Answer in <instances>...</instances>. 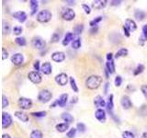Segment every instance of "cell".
<instances>
[{
  "mask_svg": "<svg viewBox=\"0 0 147 138\" xmlns=\"http://www.w3.org/2000/svg\"><path fill=\"white\" fill-rule=\"evenodd\" d=\"M124 27L127 29V30L130 32V31H134L137 29V26H136V23L133 21L132 19H126V21H125V25H124Z\"/></svg>",
  "mask_w": 147,
  "mask_h": 138,
  "instance_id": "8fae6325",
  "label": "cell"
},
{
  "mask_svg": "<svg viewBox=\"0 0 147 138\" xmlns=\"http://www.w3.org/2000/svg\"><path fill=\"white\" fill-rule=\"evenodd\" d=\"M123 31H124V33H125V35L127 36V37H129L130 36V31L127 30V29H126L124 26H123Z\"/></svg>",
  "mask_w": 147,
  "mask_h": 138,
  "instance_id": "f907efd6",
  "label": "cell"
},
{
  "mask_svg": "<svg viewBox=\"0 0 147 138\" xmlns=\"http://www.w3.org/2000/svg\"><path fill=\"white\" fill-rule=\"evenodd\" d=\"M97 31V27H96V28H93L92 30L90 31V32H91V33H94V32H96Z\"/></svg>",
  "mask_w": 147,
  "mask_h": 138,
  "instance_id": "f5cc1de1",
  "label": "cell"
},
{
  "mask_svg": "<svg viewBox=\"0 0 147 138\" xmlns=\"http://www.w3.org/2000/svg\"><path fill=\"white\" fill-rule=\"evenodd\" d=\"M40 69H42V73L44 75H50L52 73V65H51V64L49 62L44 63Z\"/></svg>",
  "mask_w": 147,
  "mask_h": 138,
  "instance_id": "e0dca14e",
  "label": "cell"
},
{
  "mask_svg": "<svg viewBox=\"0 0 147 138\" xmlns=\"http://www.w3.org/2000/svg\"><path fill=\"white\" fill-rule=\"evenodd\" d=\"M67 99H68V95L67 94H63V95H61L60 96V98L59 99L57 100L58 101V105L60 107H64L65 104H66L67 102Z\"/></svg>",
  "mask_w": 147,
  "mask_h": 138,
  "instance_id": "44dd1931",
  "label": "cell"
},
{
  "mask_svg": "<svg viewBox=\"0 0 147 138\" xmlns=\"http://www.w3.org/2000/svg\"><path fill=\"white\" fill-rule=\"evenodd\" d=\"M52 93L48 89H43L39 93L38 96V99L40 100V102L42 103H46L48 101H50L52 99Z\"/></svg>",
  "mask_w": 147,
  "mask_h": 138,
  "instance_id": "3957f363",
  "label": "cell"
},
{
  "mask_svg": "<svg viewBox=\"0 0 147 138\" xmlns=\"http://www.w3.org/2000/svg\"><path fill=\"white\" fill-rule=\"evenodd\" d=\"M83 29H84L83 25H77V26H75V29H74V31H75L76 34H80V33L83 31Z\"/></svg>",
  "mask_w": 147,
  "mask_h": 138,
  "instance_id": "d590c367",
  "label": "cell"
},
{
  "mask_svg": "<svg viewBox=\"0 0 147 138\" xmlns=\"http://www.w3.org/2000/svg\"><path fill=\"white\" fill-rule=\"evenodd\" d=\"M2 53H3L2 59H3V60L7 59V56H9V53H7V52L6 51V49H5V48H3V49H2Z\"/></svg>",
  "mask_w": 147,
  "mask_h": 138,
  "instance_id": "bcb514c9",
  "label": "cell"
},
{
  "mask_svg": "<svg viewBox=\"0 0 147 138\" xmlns=\"http://www.w3.org/2000/svg\"><path fill=\"white\" fill-rule=\"evenodd\" d=\"M2 138H11L9 135H2Z\"/></svg>",
  "mask_w": 147,
  "mask_h": 138,
  "instance_id": "11a10c76",
  "label": "cell"
},
{
  "mask_svg": "<svg viewBox=\"0 0 147 138\" xmlns=\"http://www.w3.org/2000/svg\"><path fill=\"white\" fill-rule=\"evenodd\" d=\"M121 82H122L121 77H120V76L116 77V78H115V86L116 87H120L121 85Z\"/></svg>",
  "mask_w": 147,
  "mask_h": 138,
  "instance_id": "7bdbcfd3",
  "label": "cell"
},
{
  "mask_svg": "<svg viewBox=\"0 0 147 138\" xmlns=\"http://www.w3.org/2000/svg\"><path fill=\"white\" fill-rule=\"evenodd\" d=\"M142 138H147V132H144V133H142Z\"/></svg>",
  "mask_w": 147,
  "mask_h": 138,
  "instance_id": "db71d44e",
  "label": "cell"
},
{
  "mask_svg": "<svg viewBox=\"0 0 147 138\" xmlns=\"http://www.w3.org/2000/svg\"><path fill=\"white\" fill-rule=\"evenodd\" d=\"M30 138H42V133L40 130H34L30 133Z\"/></svg>",
  "mask_w": 147,
  "mask_h": 138,
  "instance_id": "83f0119b",
  "label": "cell"
},
{
  "mask_svg": "<svg viewBox=\"0 0 147 138\" xmlns=\"http://www.w3.org/2000/svg\"><path fill=\"white\" fill-rule=\"evenodd\" d=\"M122 137L123 138H134V135L132 132L125 131V132L122 133Z\"/></svg>",
  "mask_w": 147,
  "mask_h": 138,
  "instance_id": "e575fe53",
  "label": "cell"
},
{
  "mask_svg": "<svg viewBox=\"0 0 147 138\" xmlns=\"http://www.w3.org/2000/svg\"><path fill=\"white\" fill-rule=\"evenodd\" d=\"M106 67H107V70L109 74H113L115 72V65H114L113 61H108V63L106 64Z\"/></svg>",
  "mask_w": 147,
  "mask_h": 138,
  "instance_id": "603a6c76",
  "label": "cell"
},
{
  "mask_svg": "<svg viewBox=\"0 0 147 138\" xmlns=\"http://www.w3.org/2000/svg\"><path fill=\"white\" fill-rule=\"evenodd\" d=\"M107 6V1L106 0H97V1H94L92 4V7L96 9H101V8H104Z\"/></svg>",
  "mask_w": 147,
  "mask_h": 138,
  "instance_id": "5bb4252c",
  "label": "cell"
},
{
  "mask_svg": "<svg viewBox=\"0 0 147 138\" xmlns=\"http://www.w3.org/2000/svg\"><path fill=\"white\" fill-rule=\"evenodd\" d=\"M2 108H7V106H9V99H7V98L6 97L5 95H3L2 97Z\"/></svg>",
  "mask_w": 147,
  "mask_h": 138,
  "instance_id": "74e56055",
  "label": "cell"
},
{
  "mask_svg": "<svg viewBox=\"0 0 147 138\" xmlns=\"http://www.w3.org/2000/svg\"><path fill=\"white\" fill-rule=\"evenodd\" d=\"M62 119L64 121V122H66V123H71L74 121L73 116L69 113H66V112H64V113L62 114Z\"/></svg>",
  "mask_w": 147,
  "mask_h": 138,
  "instance_id": "d4e9b609",
  "label": "cell"
},
{
  "mask_svg": "<svg viewBox=\"0 0 147 138\" xmlns=\"http://www.w3.org/2000/svg\"><path fill=\"white\" fill-rule=\"evenodd\" d=\"M113 95L111 94L110 96H109V99H108V102H107V110H108V111L109 112L110 114L111 115H113V113H112V111H113Z\"/></svg>",
  "mask_w": 147,
  "mask_h": 138,
  "instance_id": "ac0fdd59",
  "label": "cell"
},
{
  "mask_svg": "<svg viewBox=\"0 0 147 138\" xmlns=\"http://www.w3.org/2000/svg\"><path fill=\"white\" fill-rule=\"evenodd\" d=\"M66 3H68L69 5H74V4H75V1H66Z\"/></svg>",
  "mask_w": 147,
  "mask_h": 138,
  "instance_id": "9f6ffc18",
  "label": "cell"
},
{
  "mask_svg": "<svg viewBox=\"0 0 147 138\" xmlns=\"http://www.w3.org/2000/svg\"><path fill=\"white\" fill-rule=\"evenodd\" d=\"M142 33H144V39L147 40V24L144 25V27H142Z\"/></svg>",
  "mask_w": 147,
  "mask_h": 138,
  "instance_id": "7dc6e473",
  "label": "cell"
},
{
  "mask_svg": "<svg viewBox=\"0 0 147 138\" xmlns=\"http://www.w3.org/2000/svg\"><path fill=\"white\" fill-rule=\"evenodd\" d=\"M55 81L58 83L60 86H65V85H66L67 81H68L67 75L64 74V73L57 75V76L55 77Z\"/></svg>",
  "mask_w": 147,
  "mask_h": 138,
  "instance_id": "9c48e42d",
  "label": "cell"
},
{
  "mask_svg": "<svg viewBox=\"0 0 147 138\" xmlns=\"http://www.w3.org/2000/svg\"><path fill=\"white\" fill-rule=\"evenodd\" d=\"M144 70V65H138V66L136 67V69L134 70L133 74L135 75V76H137V75L141 74Z\"/></svg>",
  "mask_w": 147,
  "mask_h": 138,
  "instance_id": "1f68e13d",
  "label": "cell"
},
{
  "mask_svg": "<svg viewBox=\"0 0 147 138\" xmlns=\"http://www.w3.org/2000/svg\"><path fill=\"white\" fill-rule=\"evenodd\" d=\"M68 127H69V125L66 123H59V124L56 125V130L58 132H60V133H64V132H65L67 130Z\"/></svg>",
  "mask_w": 147,
  "mask_h": 138,
  "instance_id": "cb8c5ba5",
  "label": "cell"
},
{
  "mask_svg": "<svg viewBox=\"0 0 147 138\" xmlns=\"http://www.w3.org/2000/svg\"><path fill=\"white\" fill-rule=\"evenodd\" d=\"M34 68H35V70H40V61H36L35 63H34Z\"/></svg>",
  "mask_w": 147,
  "mask_h": 138,
  "instance_id": "c3c4849f",
  "label": "cell"
},
{
  "mask_svg": "<svg viewBox=\"0 0 147 138\" xmlns=\"http://www.w3.org/2000/svg\"><path fill=\"white\" fill-rule=\"evenodd\" d=\"M62 17L64 20H67V21H71L75 17V13L72 8H65V9L63 11Z\"/></svg>",
  "mask_w": 147,
  "mask_h": 138,
  "instance_id": "8992f818",
  "label": "cell"
},
{
  "mask_svg": "<svg viewBox=\"0 0 147 138\" xmlns=\"http://www.w3.org/2000/svg\"><path fill=\"white\" fill-rule=\"evenodd\" d=\"M77 129H78V131L79 132H82L84 133L85 131V125L82 123H77Z\"/></svg>",
  "mask_w": 147,
  "mask_h": 138,
  "instance_id": "b9f144b4",
  "label": "cell"
},
{
  "mask_svg": "<svg viewBox=\"0 0 147 138\" xmlns=\"http://www.w3.org/2000/svg\"><path fill=\"white\" fill-rule=\"evenodd\" d=\"M73 39H74V33H72V32H67L66 35H65V37H64V41H63V44L64 46L65 45H68L69 43H70L71 41H73Z\"/></svg>",
  "mask_w": 147,
  "mask_h": 138,
  "instance_id": "7402d4cb",
  "label": "cell"
},
{
  "mask_svg": "<svg viewBox=\"0 0 147 138\" xmlns=\"http://www.w3.org/2000/svg\"><path fill=\"white\" fill-rule=\"evenodd\" d=\"M108 86H109V83L106 84V87H105V93H107V90H108Z\"/></svg>",
  "mask_w": 147,
  "mask_h": 138,
  "instance_id": "6f0895ef",
  "label": "cell"
},
{
  "mask_svg": "<svg viewBox=\"0 0 147 138\" xmlns=\"http://www.w3.org/2000/svg\"><path fill=\"white\" fill-rule=\"evenodd\" d=\"M127 54H128V50L126 48H121L116 53L115 57L116 58H120V57H122V56H126Z\"/></svg>",
  "mask_w": 147,
  "mask_h": 138,
  "instance_id": "484cf974",
  "label": "cell"
},
{
  "mask_svg": "<svg viewBox=\"0 0 147 138\" xmlns=\"http://www.w3.org/2000/svg\"><path fill=\"white\" fill-rule=\"evenodd\" d=\"M52 59L54 62L61 63L65 59V54L63 52H55L52 54Z\"/></svg>",
  "mask_w": 147,
  "mask_h": 138,
  "instance_id": "30bf717a",
  "label": "cell"
},
{
  "mask_svg": "<svg viewBox=\"0 0 147 138\" xmlns=\"http://www.w3.org/2000/svg\"><path fill=\"white\" fill-rule=\"evenodd\" d=\"M135 18L138 19V20H142L144 18H145V13L144 11H139V10H137L136 12H135Z\"/></svg>",
  "mask_w": 147,
  "mask_h": 138,
  "instance_id": "f546056e",
  "label": "cell"
},
{
  "mask_svg": "<svg viewBox=\"0 0 147 138\" xmlns=\"http://www.w3.org/2000/svg\"><path fill=\"white\" fill-rule=\"evenodd\" d=\"M141 90H142V94H144V96L145 97V99H147V85L142 86Z\"/></svg>",
  "mask_w": 147,
  "mask_h": 138,
  "instance_id": "ee69618b",
  "label": "cell"
},
{
  "mask_svg": "<svg viewBox=\"0 0 147 138\" xmlns=\"http://www.w3.org/2000/svg\"><path fill=\"white\" fill-rule=\"evenodd\" d=\"M31 114L35 117H45L46 112L45 111H38V112H32Z\"/></svg>",
  "mask_w": 147,
  "mask_h": 138,
  "instance_id": "60d3db41",
  "label": "cell"
},
{
  "mask_svg": "<svg viewBox=\"0 0 147 138\" xmlns=\"http://www.w3.org/2000/svg\"><path fill=\"white\" fill-rule=\"evenodd\" d=\"M80 46H81V41H80L79 38H77V39H75V40L73 41V43H72V47H73L74 49H79Z\"/></svg>",
  "mask_w": 147,
  "mask_h": 138,
  "instance_id": "4dcf8cb0",
  "label": "cell"
},
{
  "mask_svg": "<svg viewBox=\"0 0 147 138\" xmlns=\"http://www.w3.org/2000/svg\"><path fill=\"white\" fill-rule=\"evenodd\" d=\"M60 37L61 35L59 34V33H54V35L52 36V43H56V41H58L60 40Z\"/></svg>",
  "mask_w": 147,
  "mask_h": 138,
  "instance_id": "ab89813d",
  "label": "cell"
},
{
  "mask_svg": "<svg viewBox=\"0 0 147 138\" xmlns=\"http://www.w3.org/2000/svg\"><path fill=\"white\" fill-rule=\"evenodd\" d=\"M94 103H95V105L97 106V107H105L107 106V104L105 103L104 99H102L101 96H97L94 99Z\"/></svg>",
  "mask_w": 147,
  "mask_h": 138,
  "instance_id": "d6986e66",
  "label": "cell"
},
{
  "mask_svg": "<svg viewBox=\"0 0 147 138\" xmlns=\"http://www.w3.org/2000/svg\"><path fill=\"white\" fill-rule=\"evenodd\" d=\"M121 102L122 107H123L125 110H128V109L132 107V101H130V99L128 96H123V97L121 98Z\"/></svg>",
  "mask_w": 147,
  "mask_h": 138,
  "instance_id": "4fadbf2b",
  "label": "cell"
},
{
  "mask_svg": "<svg viewBox=\"0 0 147 138\" xmlns=\"http://www.w3.org/2000/svg\"><path fill=\"white\" fill-rule=\"evenodd\" d=\"M30 7H31V15H34L37 10H38V2L37 1H34V0H31L30 2Z\"/></svg>",
  "mask_w": 147,
  "mask_h": 138,
  "instance_id": "4316f807",
  "label": "cell"
},
{
  "mask_svg": "<svg viewBox=\"0 0 147 138\" xmlns=\"http://www.w3.org/2000/svg\"><path fill=\"white\" fill-rule=\"evenodd\" d=\"M13 32L15 35H19L20 33L22 32V28L19 27V26H15L13 29Z\"/></svg>",
  "mask_w": 147,
  "mask_h": 138,
  "instance_id": "f35d334b",
  "label": "cell"
},
{
  "mask_svg": "<svg viewBox=\"0 0 147 138\" xmlns=\"http://www.w3.org/2000/svg\"><path fill=\"white\" fill-rule=\"evenodd\" d=\"M15 43H17L18 45H19V46H25L27 44L26 39L24 38V37H19V38H17L15 40Z\"/></svg>",
  "mask_w": 147,
  "mask_h": 138,
  "instance_id": "f1b7e54d",
  "label": "cell"
},
{
  "mask_svg": "<svg viewBox=\"0 0 147 138\" xmlns=\"http://www.w3.org/2000/svg\"><path fill=\"white\" fill-rule=\"evenodd\" d=\"M70 84H71V87L72 89L75 91V92H78V87H77L76 84H75V81L74 77H70Z\"/></svg>",
  "mask_w": 147,
  "mask_h": 138,
  "instance_id": "d6a6232c",
  "label": "cell"
},
{
  "mask_svg": "<svg viewBox=\"0 0 147 138\" xmlns=\"http://www.w3.org/2000/svg\"><path fill=\"white\" fill-rule=\"evenodd\" d=\"M75 133H76V129L75 128H71L70 131L67 133L66 136L68 138H74V137H75Z\"/></svg>",
  "mask_w": 147,
  "mask_h": 138,
  "instance_id": "836d02e7",
  "label": "cell"
},
{
  "mask_svg": "<svg viewBox=\"0 0 147 138\" xmlns=\"http://www.w3.org/2000/svg\"><path fill=\"white\" fill-rule=\"evenodd\" d=\"M23 55L21 53H15L13 56L11 57V61L14 65H19L23 63Z\"/></svg>",
  "mask_w": 147,
  "mask_h": 138,
  "instance_id": "7c38bea8",
  "label": "cell"
},
{
  "mask_svg": "<svg viewBox=\"0 0 147 138\" xmlns=\"http://www.w3.org/2000/svg\"><path fill=\"white\" fill-rule=\"evenodd\" d=\"M82 7L84 8V9H85V13H87V14H90V7H89L87 5H85V4H83V5H82Z\"/></svg>",
  "mask_w": 147,
  "mask_h": 138,
  "instance_id": "f6af8a7d",
  "label": "cell"
},
{
  "mask_svg": "<svg viewBox=\"0 0 147 138\" xmlns=\"http://www.w3.org/2000/svg\"><path fill=\"white\" fill-rule=\"evenodd\" d=\"M19 106L21 108L22 110H28L32 106V101L31 99H27V98H20L19 99Z\"/></svg>",
  "mask_w": 147,
  "mask_h": 138,
  "instance_id": "277c9868",
  "label": "cell"
},
{
  "mask_svg": "<svg viewBox=\"0 0 147 138\" xmlns=\"http://www.w3.org/2000/svg\"><path fill=\"white\" fill-rule=\"evenodd\" d=\"M112 58H113L112 53H108L107 54V59H108V61H112Z\"/></svg>",
  "mask_w": 147,
  "mask_h": 138,
  "instance_id": "681fc988",
  "label": "cell"
},
{
  "mask_svg": "<svg viewBox=\"0 0 147 138\" xmlns=\"http://www.w3.org/2000/svg\"><path fill=\"white\" fill-rule=\"evenodd\" d=\"M101 20H102V17H100V16H99V17H97V18H96L95 19H93L92 21L90 22V26L95 27L97 23H99V21H101Z\"/></svg>",
  "mask_w": 147,
  "mask_h": 138,
  "instance_id": "8d00e7d4",
  "label": "cell"
},
{
  "mask_svg": "<svg viewBox=\"0 0 147 138\" xmlns=\"http://www.w3.org/2000/svg\"><path fill=\"white\" fill-rule=\"evenodd\" d=\"M13 17L15 19H17L19 22H24L27 19V15L25 12H23V11H18V12H16V13L13 14Z\"/></svg>",
  "mask_w": 147,
  "mask_h": 138,
  "instance_id": "9a60e30c",
  "label": "cell"
},
{
  "mask_svg": "<svg viewBox=\"0 0 147 138\" xmlns=\"http://www.w3.org/2000/svg\"><path fill=\"white\" fill-rule=\"evenodd\" d=\"M12 123V118L10 114L7 113V112H3L2 114V128H7L9 127Z\"/></svg>",
  "mask_w": 147,
  "mask_h": 138,
  "instance_id": "52a82bcc",
  "label": "cell"
},
{
  "mask_svg": "<svg viewBox=\"0 0 147 138\" xmlns=\"http://www.w3.org/2000/svg\"><path fill=\"white\" fill-rule=\"evenodd\" d=\"M45 41H44L40 37H35V38L32 40V46L36 49H43L45 47Z\"/></svg>",
  "mask_w": 147,
  "mask_h": 138,
  "instance_id": "ba28073f",
  "label": "cell"
},
{
  "mask_svg": "<svg viewBox=\"0 0 147 138\" xmlns=\"http://www.w3.org/2000/svg\"><path fill=\"white\" fill-rule=\"evenodd\" d=\"M28 79L34 84H39V83L42 82V76L39 74L38 71H32V72H30L28 75Z\"/></svg>",
  "mask_w": 147,
  "mask_h": 138,
  "instance_id": "5b68a950",
  "label": "cell"
},
{
  "mask_svg": "<svg viewBox=\"0 0 147 138\" xmlns=\"http://www.w3.org/2000/svg\"><path fill=\"white\" fill-rule=\"evenodd\" d=\"M95 116L99 121L103 122V121H105V119H106V112L104 110H102V109H99V110L96 111Z\"/></svg>",
  "mask_w": 147,
  "mask_h": 138,
  "instance_id": "2e32d148",
  "label": "cell"
},
{
  "mask_svg": "<svg viewBox=\"0 0 147 138\" xmlns=\"http://www.w3.org/2000/svg\"><path fill=\"white\" fill-rule=\"evenodd\" d=\"M102 83V77L99 76H91L85 81V86L89 89H96L99 87Z\"/></svg>",
  "mask_w": 147,
  "mask_h": 138,
  "instance_id": "6da1fadb",
  "label": "cell"
},
{
  "mask_svg": "<svg viewBox=\"0 0 147 138\" xmlns=\"http://www.w3.org/2000/svg\"><path fill=\"white\" fill-rule=\"evenodd\" d=\"M111 3L113 4V5H120V4H121V1H112Z\"/></svg>",
  "mask_w": 147,
  "mask_h": 138,
  "instance_id": "816d5d0a",
  "label": "cell"
},
{
  "mask_svg": "<svg viewBox=\"0 0 147 138\" xmlns=\"http://www.w3.org/2000/svg\"><path fill=\"white\" fill-rule=\"evenodd\" d=\"M51 19H52V13L49 10L40 11L38 15H37V20L42 23H46L48 21H50Z\"/></svg>",
  "mask_w": 147,
  "mask_h": 138,
  "instance_id": "7a4b0ae2",
  "label": "cell"
},
{
  "mask_svg": "<svg viewBox=\"0 0 147 138\" xmlns=\"http://www.w3.org/2000/svg\"><path fill=\"white\" fill-rule=\"evenodd\" d=\"M15 116L17 117V118H19L20 121H22V122H28V116L22 111H16Z\"/></svg>",
  "mask_w": 147,
  "mask_h": 138,
  "instance_id": "ffe728a7",
  "label": "cell"
}]
</instances>
